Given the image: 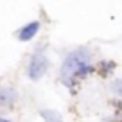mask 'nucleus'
Returning a JSON list of instances; mask_svg holds the SVG:
<instances>
[{
  "instance_id": "39448f33",
  "label": "nucleus",
  "mask_w": 122,
  "mask_h": 122,
  "mask_svg": "<svg viewBox=\"0 0 122 122\" xmlns=\"http://www.w3.org/2000/svg\"><path fill=\"white\" fill-rule=\"evenodd\" d=\"M15 97H16V93L13 90H9V88H0V104H11V102H15Z\"/></svg>"
},
{
  "instance_id": "0eeeda50",
  "label": "nucleus",
  "mask_w": 122,
  "mask_h": 122,
  "mask_svg": "<svg viewBox=\"0 0 122 122\" xmlns=\"http://www.w3.org/2000/svg\"><path fill=\"white\" fill-rule=\"evenodd\" d=\"M0 122H9V120H5V118H0Z\"/></svg>"
},
{
  "instance_id": "423d86ee",
  "label": "nucleus",
  "mask_w": 122,
  "mask_h": 122,
  "mask_svg": "<svg viewBox=\"0 0 122 122\" xmlns=\"http://www.w3.org/2000/svg\"><path fill=\"white\" fill-rule=\"evenodd\" d=\"M111 90H113L118 97H122V79H117V81H115L113 86H111Z\"/></svg>"
},
{
  "instance_id": "f257e3e1",
  "label": "nucleus",
  "mask_w": 122,
  "mask_h": 122,
  "mask_svg": "<svg viewBox=\"0 0 122 122\" xmlns=\"http://www.w3.org/2000/svg\"><path fill=\"white\" fill-rule=\"evenodd\" d=\"M92 70L90 66V54L84 49H77L74 52H70L68 56L63 61V66H61V79L65 83H72V79L76 76H83L88 74Z\"/></svg>"
},
{
  "instance_id": "20e7f679",
  "label": "nucleus",
  "mask_w": 122,
  "mask_h": 122,
  "mask_svg": "<svg viewBox=\"0 0 122 122\" xmlns=\"http://www.w3.org/2000/svg\"><path fill=\"white\" fill-rule=\"evenodd\" d=\"M40 115H41V118L45 122H63V117L54 110H41Z\"/></svg>"
},
{
  "instance_id": "f03ea898",
  "label": "nucleus",
  "mask_w": 122,
  "mask_h": 122,
  "mask_svg": "<svg viewBox=\"0 0 122 122\" xmlns=\"http://www.w3.org/2000/svg\"><path fill=\"white\" fill-rule=\"evenodd\" d=\"M47 68H49V59H47V56L43 52H36L29 61L27 76H29V79L38 81V79H41V77L45 76Z\"/></svg>"
},
{
  "instance_id": "7ed1b4c3",
  "label": "nucleus",
  "mask_w": 122,
  "mask_h": 122,
  "mask_svg": "<svg viewBox=\"0 0 122 122\" xmlns=\"http://www.w3.org/2000/svg\"><path fill=\"white\" fill-rule=\"evenodd\" d=\"M38 30H40V22H30V23H27V25L18 32L20 41H29V40H32V38L36 36V32H38Z\"/></svg>"
}]
</instances>
